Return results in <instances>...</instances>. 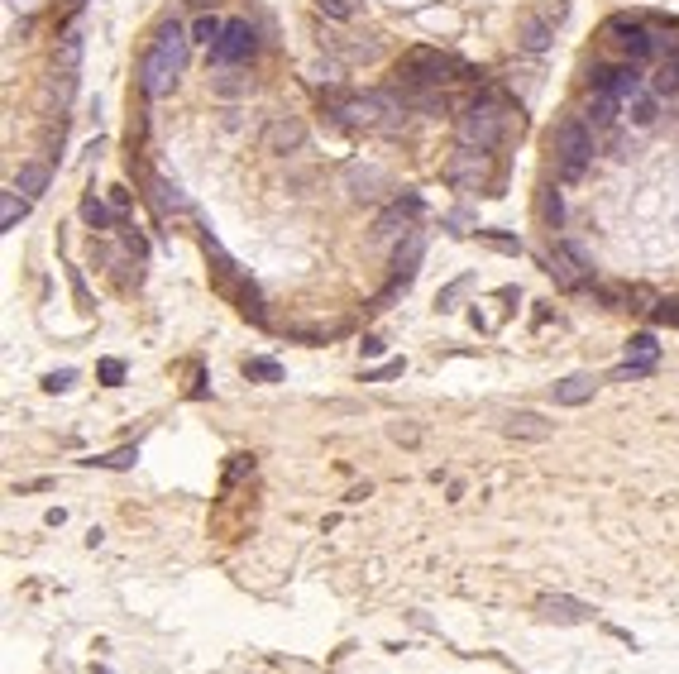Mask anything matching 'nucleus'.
Wrapping results in <instances>:
<instances>
[{
    "label": "nucleus",
    "mask_w": 679,
    "mask_h": 674,
    "mask_svg": "<svg viewBox=\"0 0 679 674\" xmlns=\"http://www.w3.org/2000/svg\"><path fill=\"white\" fill-rule=\"evenodd\" d=\"M641 63H622V67H613V96L617 101H632V96H641Z\"/></svg>",
    "instance_id": "aec40b11"
},
{
    "label": "nucleus",
    "mask_w": 679,
    "mask_h": 674,
    "mask_svg": "<svg viewBox=\"0 0 679 674\" xmlns=\"http://www.w3.org/2000/svg\"><path fill=\"white\" fill-rule=\"evenodd\" d=\"M646 374H656V364H641V359H627V364H622L617 368V383H632V378H646Z\"/></svg>",
    "instance_id": "58836bf2"
},
{
    "label": "nucleus",
    "mask_w": 679,
    "mask_h": 674,
    "mask_svg": "<svg viewBox=\"0 0 679 674\" xmlns=\"http://www.w3.org/2000/svg\"><path fill=\"white\" fill-rule=\"evenodd\" d=\"M503 431H507L512 440H550V431H556V425L540 417V411H512Z\"/></svg>",
    "instance_id": "dca6fc26"
},
{
    "label": "nucleus",
    "mask_w": 679,
    "mask_h": 674,
    "mask_svg": "<svg viewBox=\"0 0 679 674\" xmlns=\"http://www.w3.org/2000/svg\"><path fill=\"white\" fill-rule=\"evenodd\" d=\"M650 91H656V96H679V58L660 63V72L650 77Z\"/></svg>",
    "instance_id": "a878e982"
},
{
    "label": "nucleus",
    "mask_w": 679,
    "mask_h": 674,
    "mask_svg": "<svg viewBox=\"0 0 679 674\" xmlns=\"http://www.w3.org/2000/svg\"><path fill=\"white\" fill-rule=\"evenodd\" d=\"M383 182V173L378 168H369V173H350V187H354V201H373V197H378V191H369V187H378Z\"/></svg>",
    "instance_id": "2f4dec72"
},
{
    "label": "nucleus",
    "mask_w": 679,
    "mask_h": 674,
    "mask_svg": "<svg viewBox=\"0 0 679 674\" xmlns=\"http://www.w3.org/2000/svg\"><path fill=\"white\" fill-rule=\"evenodd\" d=\"M446 225L454 230V235H474V230H469V225H474V215H469L464 206H460V211H450V215H446Z\"/></svg>",
    "instance_id": "79ce46f5"
},
{
    "label": "nucleus",
    "mask_w": 679,
    "mask_h": 674,
    "mask_svg": "<svg viewBox=\"0 0 679 674\" xmlns=\"http://www.w3.org/2000/svg\"><path fill=\"white\" fill-rule=\"evenodd\" d=\"M259 144H263V154H278V158L297 154V148L307 144V120L301 115H273Z\"/></svg>",
    "instance_id": "0eeeda50"
},
{
    "label": "nucleus",
    "mask_w": 679,
    "mask_h": 674,
    "mask_svg": "<svg viewBox=\"0 0 679 674\" xmlns=\"http://www.w3.org/2000/svg\"><path fill=\"white\" fill-rule=\"evenodd\" d=\"M550 44H556V24H550L546 15H536V10H526V15H517V48L531 53V58H540Z\"/></svg>",
    "instance_id": "9b49d317"
},
{
    "label": "nucleus",
    "mask_w": 679,
    "mask_h": 674,
    "mask_svg": "<svg viewBox=\"0 0 679 674\" xmlns=\"http://www.w3.org/2000/svg\"><path fill=\"white\" fill-rule=\"evenodd\" d=\"M154 48L163 53V58H168L177 72H182L187 67V58H191V34L182 29V24H173V20H163L158 29H154Z\"/></svg>",
    "instance_id": "4468645a"
},
{
    "label": "nucleus",
    "mask_w": 679,
    "mask_h": 674,
    "mask_svg": "<svg viewBox=\"0 0 679 674\" xmlns=\"http://www.w3.org/2000/svg\"><path fill=\"white\" fill-rule=\"evenodd\" d=\"M30 215V197H24V191H0V230H15L20 220Z\"/></svg>",
    "instance_id": "412c9836"
},
{
    "label": "nucleus",
    "mask_w": 679,
    "mask_h": 674,
    "mask_svg": "<svg viewBox=\"0 0 679 674\" xmlns=\"http://www.w3.org/2000/svg\"><path fill=\"white\" fill-rule=\"evenodd\" d=\"M546 273L556 278V287H564V292H584V287H593V264L584 258V249L570 240H556L546 254Z\"/></svg>",
    "instance_id": "20e7f679"
},
{
    "label": "nucleus",
    "mask_w": 679,
    "mask_h": 674,
    "mask_svg": "<svg viewBox=\"0 0 679 674\" xmlns=\"http://www.w3.org/2000/svg\"><path fill=\"white\" fill-rule=\"evenodd\" d=\"M536 612L546 617V622H560V627H579V622H589V617H593L589 602L564 598V594H540V598H536Z\"/></svg>",
    "instance_id": "f8f14e48"
},
{
    "label": "nucleus",
    "mask_w": 679,
    "mask_h": 674,
    "mask_svg": "<svg viewBox=\"0 0 679 674\" xmlns=\"http://www.w3.org/2000/svg\"><path fill=\"white\" fill-rule=\"evenodd\" d=\"M244 378H263V383H283V364H278V359H244Z\"/></svg>",
    "instance_id": "473e14b6"
},
{
    "label": "nucleus",
    "mask_w": 679,
    "mask_h": 674,
    "mask_svg": "<svg viewBox=\"0 0 679 674\" xmlns=\"http://www.w3.org/2000/svg\"><path fill=\"white\" fill-rule=\"evenodd\" d=\"M72 383H77V368H58V374L44 378V388H48V392H67Z\"/></svg>",
    "instance_id": "a19ab883"
},
{
    "label": "nucleus",
    "mask_w": 679,
    "mask_h": 674,
    "mask_svg": "<svg viewBox=\"0 0 679 674\" xmlns=\"http://www.w3.org/2000/svg\"><path fill=\"white\" fill-rule=\"evenodd\" d=\"M446 182L454 191H488L493 187V158H488V148H469L460 144L450 154L446 163Z\"/></svg>",
    "instance_id": "39448f33"
},
{
    "label": "nucleus",
    "mask_w": 679,
    "mask_h": 674,
    "mask_svg": "<svg viewBox=\"0 0 679 674\" xmlns=\"http://www.w3.org/2000/svg\"><path fill=\"white\" fill-rule=\"evenodd\" d=\"M81 220H87L91 230H110V225H115L110 206H106V201H96V197H81Z\"/></svg>",
    "instance_id": "c85d7f7f"
},
{
    "label": "nucleus",
    "mask_w": 679,
    "mask_h": 674,
    "mask_svg": "<svg viewBox=\"0 0 679 674\" xmlns=\"http://www.w3.org/2000/svg\"><path fill=\"white\" fill-rule=\"evenodd\" d=\"M249 87H254V81L244 72H220L216 77V96H249Z\"/></svg>",
    "instance_id": "f704fd0d"
},
{
    "label": "nucleus",
    "mask_w": 679,
    "mask_h": 674,
    "mask_svg": "<svg viewBox=\"0 0 679 674\" xmlns=\"http://www.w3.org/2000/svg\"><path fill=\"white\" fill-rule=\"evenodd\" d=\"M650 321H656V325H679V301L675 297L656 301V307H650Z\"/></svg>",
    "instance_id": "e433bc0d"
},
{
    "label": "nucleus",
    "mask_w": 679,
    "mask_h": 674,
    "mask_svg": "<svg viewBox=\"0 0 679 674\" xmlns=\"http://www.w3.org/2000/svg\"><path fill=\"white\" fill-rule=\"evenodd\" d=\"M412 220H417V215H407V211H402V206L393 201V206H387V211H383L378 220H373V240H397V235H412Z\"/></svg>",
    "instance_id": "6ab92c4d"
},
{
    "label": "nucleus",
    "mask_w": 679,
    "mask_h": 674,
    "mask_svg": "<svg viewBox=\"0 0 679 674\" xmlns=\"http://www.w3.org/2000/svg\"><path fill=\"white\" fill-rule=\"evenodd\" d=\"M225 34V20L211 15V10H201L197 24H191V44H206V48H216V38Z\"/></svg>",
    "instance_id": "b1692460"
},
{
    "label": "nucleus",
    "mask_w": 679,
    "mask_h": 674,
    "mask_svg": "<svg viewBox=\"0 0 679 674\" xmlns=\"http://www.w3.org/2000/svg\"><path fill=\"white\" fill-rule=\"evenodd\" d=\"M402 101H407V110H417V115H446L450 110V96L440 87H412V91H402Z\"/></svg>",
    "instance_id": "a211bd4d"
},
{
    "label": "nucleus",
    "mask_w": 679,
    "mask_h": 674,
    "mask_svg": "<svg viewBox=\"0 0 679 674\" xmlns=\"http://www.w3.org/2000/svg\"><path fill=\"white\" fill-rule=\"evenodd\" d=\"M77 58H81V34L72 29V34L63 38V53H58V63H63V67H77Z\"/></svg>",
    "instance_id": "ea45409f"
},
{
    "label": "nucleus",
    "mask_w": 679,
    "mask_h": 674,
    "mask_svg": "<svg viewBox=\"0 0 679 674\" xmlns=\"http://www.w3.org/2000/svg\"><path fill=\"white\" fill-rule=\"evenodd\" d=\"M124 244H130V249L140 254V258H144V249H149V244H144V235H134V230H130V235H124Z\"/></svg>",
    "instance_id": "a18cd8bd"
},
{
    "label": "nucleus",
    "mask_w": 679,
    "mask_h": 674,
    "mask_svg": "<svg viewBox=\"0 0 679 674\" xmlns=\"http://www.w3.org/2000/svg\"><path fill=\"white\" fill-rule=\"evenodd\" d=\"M556 154H560V177H564V182H579L584 168L593 163V125H589V120H560Z\"/></svg>",
    "instance_id": "7ed1b4c3"
},
{
    "label": "nucleus",
    "mask_w": 679,
    "mask_h": 674,
    "mask_svg": "<svg viewBox=\"0 0 679 674\" xmlns=\"http://www.w3.org/2000/svg\"><path fill=\"white\" fill-rule=\"evenodd\" d=\"M540 220H546L550 230H560V220H564V201H560V191H540Z\"/></svg>",
    "instance_id": "72a5a7b5"
},
{
    "label": "nucleus",
    "mask_w": 679,
    "mask_h": 674,
    "mask_svg": "<svg viewBox=\"0 0 679 674\" xmlns=\"http://www.w3.org/2000/svg\"><path fill=\"white\" fill-rule=\"evenodd\" d=\"M177 77H182V72H177V67L163 58L154 44H149L144 58H140V87H144V96H168L177 87Z\"/></svg>",
    "instance_id": "6e6552de"
},
{
    "label": "nucleus",
    "mask_w": 679,
    "mask_h": 674,
    "mask_svg": "<svg viewBox=\"0 0 679 674\" xmlns=\"http://www.w3.org/2000/svg\"><path fill=\"white\" fill-rule=\"evenodd\" d=\"M613 120H617V96H613V91H598V96L589 101V125H593V130H607Z\"/></svg>",
    "instance_id": "5701e85b"
},
{
    "label": "nucleus",
    "mask_w": 679,
    "mask_h": 674,
    "mask_svg": "<svg viewBox=\"0 0 679 674\" xmlns=\"http://www.w3.org/2000/svg\"><path fill=\"white\" fill-rule=\"evenodd\" d=\"M321 48L330 53V58H340V63H373L383 53L378 38H354V34H326Z\"/></svg>",
    "instance_id": "ddd939ff"
},
{
    "label": "nucleus",
    "mask_w": 679,
    "mask_h": 674,
    "mask_svg": "<svg viewBox=\"0 0 679 674\" xmlns=\"http://www.w3.org/2000/svg\"><path fill=\"white\" fill-rule=\"evenodd\" d=\"M474 235L488 244V249H497V254H512V258L522 254V240H517V235H503V230H474Z\"/></svg>",
    "instance_id": "7c9ffc66"
},
{
    "label": "nucleus",
    "mask_w": 679,
    "mask_h": 674,
    "mask_svg": "<svg viewBox=\"0 0 679 674\" xmlns=\"http://www.w3.org/2000/svg\"><path fill=\"white\" fill-rule=\"evenodd\" d=\"M593 392H598V378L593 374H570L550 388V397H556L560 407H584V402H593Z\"/></svg>",
    "instance_id": "2eb2a0df"
},
{
    "label": "nucleus",
    "mask_w": 679,
    "mask_h": 674,
    "mask_svg": "<svg viewBox=\"0 0 679 674\" xmlns=\"http://www.w3.org/2000/svg\"><path fill=\"white\" fill-rule=\"evenodd\" d=\"M627 359H641V364H656V359H660V345H656V335H650V330H641V335L627 340Z\"/></svg>",
    "instance_id": "cd10ccee"
},
{
    "label": "nucleus",
    "mask_w": 679,
    "mask_h": 674,
    "mask_svg": "<svg viewBox=\"0 0 679 674\" xmlns=\"http://www.w3.org/2000/svg\"><path fill=\"white\" fill-rule=\"evenodd\" d=\"M421 258H426V235H421V230L402 235V244L393 249V292H397V287H407L412 278H417Z\"/></svg>",
    "instance_id": "1a4fd4ad"
},
{
    "label": "nucleus",
    "mask_w": 679,
    "mask_h": 674,
    "mask_svg": "<svg viewBox=\"0 0 679 674\" xmlns=\"http://www.w3.org/2000/svg\"><path fill=\"white\" fill-rule=\"evenodd\" d=\"M48 182H53V173H48V163H38V158H30V163H20V173H15V191H24L30 201H38L48 191Z\"/></svg>",
    "instance_id": "f3484780"
},
{
    "label": "nucleus",
    "mask_w": 679,
    "mask_h": 674,
    "mask_svg": "<svg viewBox=\"0 0 679 674\" xmlns=\"http://www.w3.org/2000/svg\"><path fill=\"white\" fill-rule=\"evenodd\" d=\"M359 350H364V359H378V354H383L387 345H383L378 335H364V345H359Z\"/></svg>",
    "instance_id": "c03bdc74"
},
{
    "label": "nucleus",
    "mask_w": 679,
    "mask_h": 674,
    "mask_svg": "<svg viewBox=\"0 0 679 674\" xmlns=\"http://www.w3.org/2000/svg\"><path fill=\"white\" fill-rule=\"evenodd\" d=\"M656 101H660V96L656 91H641V96H632V101H627V120H632V125L636 130H650V125H656Z\"/></svg>",
    "instance_id": "4be33fe9"
},
{
    "label": "nucleus",
    "mask_w": 679,
    "mask_h": 674,
    "mask_svg": "<svg viewBox=\"0 0 679 674\" xmlns=\"http://www.w3.org/2000/svg\"><path fill=\"white\" fill-rule=\"evenodd\" d=\"M259 53V34H254V24L249 20H225V34L216 38V48H211V63L216 67H240L249 63Z\"/></svg>",
    "instance_id": "423d86ee"
},
{
    "label": "nucleus",
    "mask_w": 679,
    "mask_h": 674,
    "mask_svg": "<svg viewBox=\"0 0 679 674\" xmlns=\"http://www.w3.org/2000/svg\"><path fill=\"white\" fill-rule=\"evenodd\" d=\"M450 72H460L464 81L474 77V67L460 63V58H446V53H436V48H412L407 58L397 63V81L402 87H440V81H450Z\"/></svg>",
    "instance_id": "f03ea898"
},
{
    "label": "nucleus",
    "mask_w": 679,
    "mask_h": 674,
    "mask_svg": "<svg viewBox=\"0 0 679 674\" xmlns=\"http://www.w3.org/2000/svg\"><path fill=\"white\" fill-rule=\"evenodd\" d=\"M77 5H81V0H77Z\"/></svg>",
    "instance_id": "de8ad7c7"
},
{
    "label": "nucleus",
    "mask_w": 679,
    "mask_h": 674,
    "mask_svg": "<svg viewBox=\"0 0 679 674\" xmlns=\"http://www.w3.org/2000/svg\"><path fill=\"white\" fill-rule=\"evenodd\" d=\"M154 201H158V211H163V215H168V211H187L182 187L168 182V177H154Z\"/></svg>",
    "instance_id": "393cba45"
},
{
    "label": "nucleus",
    "mask_w": 679,
    "mask_h": 674,
    "mask_svg": "<svg viewBox=\"0 0 679 674\" xmlns=\"http://www.w3.org/2000/svg\"><path fill=\"white\" fill-rule=\"evenodd\" d=\"M96 374H101L106 388H120V383H124V359H101V364H96Z\"/></svg>",
    "instance_id": "4c0bfd02"
},
{
    "label": "nucleus",
    "mask_w": 679,
    "mask_h": 674,
    "mask_svg": "<svg viewBox=\"0 0 679 674\" xmlns=\"http://www.w3.org/2000/svg\"><path fill=\"white\" fill-rule=\"evenodd\" d=\"M402 368H407V364H402V359H387L383 368H373V374H364V383H383V378H397V374H402Z\"/></svg>",
    "instance_id": "37998d69"
},
{
    "label": "nucleus",
    "mask_w": 679,
    "mask_h": 674,
    "mask_svg": "<svg viewBox=\"0 0 679 674\" xmlns=\"http://www.w3.org/2000/svg\"><path fill=\"white\" fill-rule=\"evenodd\" d=\"M469 287H474V278H469V273H464V278H454L450 287H440V297H436V307H440V311H454V301H460V297L469 292Z\"/></svg>",
    "instance_id": "c9c22d12"
},
{
    "label": "nucleus",
    "mask_w": 679,
    "mask_h": 674,
    "mask_svg": "<svg viewBox=\"0 0 679 674\" xmlns=\"http://www.w3.org/2000/svg\"><path fill=\"white\" fill-rule=\"evenodd\" d=\"M134 459H140V445L110 450V455H96V459H87V464H101V469H134Z\"/></svg>",
    "instance_id": "c756f323"
},
{
    "label": "nucleus",
    "mask_w": 679,
    "mask_h": 674,
    "mask_svg": "<svg viewBox=\"0 0 679 674\" xmlns=\"http://www.w3.org/2000/svg\"><path fill=\"white\" fill-rule=\"evenodd\" d=\"M507 134V115L503 105H497V96H479V101H469L460 115H454V139L469 144V148H493L503 144Z\"/></svg>",
    "instance_id": "f257e3e1"
},
{
    "label": "nucleus",
    "mask_w": 679,
    "mask_h": 674,
    "mask_svg": "<svg viewBox=\"0 0 679 674\" xmlns=\"http://www.w3.org/2000/svg\"><path fill=\"white\" fill-rule=\"evenodd\" d=\"M191 5H197V10H211V5H216V0H191Z\"/></svg>",
    "instance_id": "49530a36"
},
{
    "label": "nucleus",
    "mask_w": 679,
    "mask_h": 674,
    "mask_svg": "<svg viewBox=\"0 0 679 674\" xmlns=\"http://www.w3.org/2000/svg\"><path fill=\"white\" fill-rule=\"evenodd\" d=\"M607 34H622V53H627V63H650V58H656V34H650L646 24L613 20V24H607Z\"/></svg>",
    "instance_id": "9d476101"
},
{
    "label": "nucleus",
    "mask_w": 679,
    "mask_h": 674,
    "mask_svg": "<svg viewBox=\"0 0 679 674\" xmlns=\"http://www.w3.org/2000/svg\"><path fill=\"white\" fill-rule=\"evenodd\" d=\"M316 5V15H326V20H354L359 10H364V0H311Z\"/></svg>",
    "instance_id": "bb28decb"
}]
</instances>
